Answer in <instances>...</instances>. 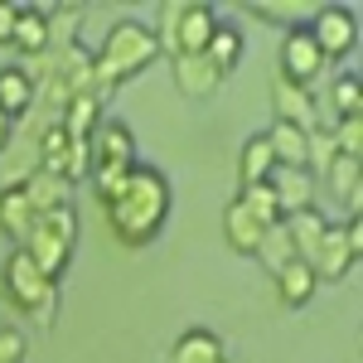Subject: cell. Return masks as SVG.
<instances>
[{
	"label": "cell",
	"mask_w": 363,
	"mask_h": 363,
	"mask_svg": "<svg viewBox=\"0 0 363 363\" xmlns=\"http://www.w3.org/2000/svg\"><path fill=\"white\" fill-rule=\"evenodd\" d=\"M97 203H102L107 228L121 247H145L160 238V228L169 218V179L155 165H136L112 189H102Z\"/></svg>",
	"instance_id": "6da1fadb"
},
{
	"label": "cell",
	"mask_w": 363,
	"mask_h": 363,
	"mask_svg": "<svg viewBox=\"0 0 363 363\" xmlns=\"http://www.w3.org/2000/svg\"><path fill=\"white\" fill-rule=\"evenodd\" d=\"M160 58V44H155V29L140 25V20H116L102 39V49L92 54V92L107 97L116 83L136 78L140 68H150Z\"/></svg>",
	"instance_id": "7a4b0ae2"
},
{
	"label": "cell",
	"mask_w": 363,
	"mask_h": 363,
	"mask_svg": "<svg viewBox=\"0 0 363 363\" xmlns=\"http://www.w3.org/2000/svg\"><path fill=\"white\" fill-rule=\"evenodd\" d=\"M150 29H155V44H160L169 58L203 54L208 39H213V29H218V15H213V5H203V0H165V5H160V25H150Z\"/></svg>",
	"instance_id": "3957f363"
},
{
	"label": "cell",
	"mask_w": 363,
	"mask_h": 363,
	"mask_svg": "<svg viewBox=\"0 0 363 363\" xmlns=\"http://www.w3.org/2000/svg\"><path fill=\"white\" fill-rule=\"evenodd\" d=\"M20 247L29 252V262H34L44 277L58 281L63 272H68V262H73V247H78V208L63 203V208H54V213H39Z\"/></svg>",
	"instance_id": "277c9868"
},
{
	"label": "cell",
	"mask_w": 363,
	"mask_h": 363,
	"mask_svg": "<svg viewBox=\"0 0 363 363\" xmlns=\"http://www.w3.org/2000/svg\"><path fill=\"white\" fill-rule=\"evenodd\" d=\"M0 291H5V301L15 310H25V315H39L44 325L54 320V301H58V281H49L34 262H29L25 247H15L5 262H0Z\"/></svg>",
	"instance_id": "5b68a950"
},
{
	"label": "cell",
	"mask_w": 363,
	"mask_h": 363,
	"mask_svg": "<svg viewBox=\"0 0 363 363\" xmlns=\"http://www.w3.org/2000/svg\"><path fill=\"white\" fill-rule=\"evenodd\" d=\"M87 160H92L87 174L97 179V194H102V189H112L121 174H131V169L140 165L131 126H126V121H102V126L92 131V140H87Z\"/></svg>",
	"instance_id": "8992f818"
},
{
	"label": "cell",
	"mask_w": 363,
	"mask_h": 363,
	"mask_svg": "<svg viewBox=\"0 0 363 363\" xmlns=\"http://www.w3.org/2000/svg\"><path fill=\"white\" fill-rule=\"evenodd\" d=\"M359 252H363L359 218H349V223H330V228H325V238H320V247H315V257H310V272H315V281H339V277L354 272Z\"/></svg>",
	"instance_id": "52a82bcc"
},
{
	"label": "cell",
	"mask_w": 363,
	"mask_h": 363,
	"mask_svg": "<svg viewBox=\"0 0 363 363\" xmlns=\"http://www.w3.org/2000/svg\"><path fill=\"white\" fill-rule=\"evenodd\" d=\"M306 29H310V39H315V49L325 54V63H339V58L354 54V44H359V10H349V5H320Z\"/></svg>",
	"instance_id": "ba28073f"
},
{
	"label": "cell",
	"mask_w": 363,
	"mask_h": 363,
	"mask_svg": "<svg viewBox=\"0 0 363 363\" xmlns=\"http://www.w3.org/2000/svg\"><path fill=\"white\" fill-rule=\"evenodd\" d=\"M320 68H330V63H325V54L315 49L310 29H306V25L286 29V39H281V78H291V83L310 87V78H315Z\"/></svg>",
	"instance_id": "9c48e42d"
},
{
	"label": "cell",
	"mask_w": 363,
	"mask_h": 363,
	"mask_svg": "<svg viewBox=\"0 0 363 363\" xmlns=\"http://www.w3.org/2000/svg\"><path fill=\"white\" fill-rule=\"evenodd\" d=\"M272 107H277V121H286V126H301V131H310V126H320V107H315V97H310V87L291 83V78H272Z\"/></svg>",
	"instance_id": "30bf717a"
},
{
	"label": "cell",
	"mask_w": 363,
	"mask_h": 363,
	"mask_svg": "<svg viewBox=\"0 0 363 363\" xmlns=\"http://www.w3.org/2000/svg\"><path fill=\"white\" fill-rule=\"evenodd\" d=\"M174 63V87L189 97V102H203V97H213L218 92V83H223V73L208 63L203 54H179V58H169Z\"/></svg>",
	"instance_id": "8fae6325"
},
{
	"label": "cell",
	"mask_w": 363,
	"mask_h": 363,
	"mask_svg": "<svg viewBox=\"0 0 363 363\" xmlns=\"http://www.w3.org/2000/svg\"><path fill=\"white\" fill-rule=\"evenodd\" d=\"M272 194H277L281 218L301 213V208H315V174L310 169H272Z\"/></svg>",
	"instance_id": "7c38bea8"
},
{
	"label": "cell",
	"mask_w": 363,
	"mask_h": 363,
	"mask_svg": "<svg viewBox=\"0 0 363 363\" xmlns=\"http://www.w3.org/2000/svg\"><path fill=\"white\" fill-rule=\"evenodd\" d=\"M15 49L25 58H39L49 44H54V20H49V10H34V5H20V25H15V39H10Z\"/></svg>",
	"instance_id": "4fadbf2b"
},
{
	"label": "cell",
	"mask_w": 363,
	"mask_h": 363,
	"mask_svg": "<svg viewBox=\"0 0 363 363\" xmlns=\"http://www.w3.org/2000/svg\"><path fill=\"white\" fill-rule=\"evenodd\" d=\"M34 218H39V213L29 208L25 189H20V184H5V189H0V233L20 247L29 238V228H34Z\"/></svg>",
	"instance_id": "5bb4252c"
},
{
	"label": "cell",
	"mask_w": 363,
	"mask_h": 363,
	"mask_svg": "<svg viewBox=\"0 0 363 363\" xmlns=\"http://www.w3.org/2000/svg\"><path fill=\"white\" fill-rule=\"evenodd\" d=\"M262 233H267V228L257 223V218H252L238 199L223 208V238H228V247L238 252V257H257V247H262Z\"/></svg>",
	"instance_id": "9a60e30c"
},
{
	"label": "cell",
	"mask_w": 363,
	"mask_h": 363,
	"mask_svg": "<svg viewBox=\"0 0 363 363\" xmlns=\"http://www.w3.org/2000/svg\"><path fill=\"white\" fill-rule=\"evenodd\" d=\"M39 169L54 174V179H68V169H73V136L63 131V121L44 126V136H39Z\"/></svg>",
	"instance_id": "2e32d148"
},
{
	"label": "cell",
	"mask_w": 363,
	"mask_h": 363,
	"mask_svg": "<svg viewBox=\"0 0 363 363\" xmlns=\"http://www.w3.org/2000/svg\"><path fill=\"white\" fill-rule=\"evenodd\" d=\"M20 189H25V199H29L34 213H54V208H63V203H73V184L44 174V169H34L29 179H20Z\"/></svg>",
	"instance_id": "e0dca14e"
},
{
	"label": "cell",
	"mask_w": 363,
	"mask_h": 363,
	"mask_svg": "<svg viewBox=\"0 0 363 363\" xmlns=\"http://www.w3.org/2000/svg\"><path fill=\"white\" fill-rule=\"evenodd\" d=\"M223 339L213 330H184L169 349V363H223Z\"/></svg>",
	"instance_id": "ac0fdd59"
},
{
	"label": "cell",
	"mask_w": 363,
	"mask_h": 363,
	"mask_svg": "<svg viewBox=\"0 0 363 363\" xmlns=\"http://www.w3.org/2000/svg\"><path fill=\"white\" fill-rule=\"evenodd\" d=\"M34 97H39V83L29 78L25 68H0V112L10 116H25L34 107Z\"/></svg>",
	"instance_id": "d6986e66"
},
{
	"label": "cell",
	"mask_w": 363,
	"mask_h": 363,
	"mask_svg": "<svg viewBox=\"0 0 363 363\" xmlns=\"http://www.w3.org/2000/svg\"><path fill=\"white\" fill-rule=\"evenodd\" d=\"M286 233H291V242H296V262H310L315 247H320V238H325V228L330 218L320 213V208H301V213H291V218H281Z\"/></svg>",
	"instance_id": "ffe728a7"
},
{
	"label": "cell",
	"mask_w": 363,
	"mask_h": 363,
	"mask_svg": "<svg viewBox=\"0 0 363 363\" xmlns=\"http://www.w3.org/2000/svg\"><path fill=\"white\" fill-rule=\"evenodd\" d=\"M315 272H310V262H286L277 272V296H281V306H291V310H301L315 301Z\"/></svg>",
	"instance_id": "44dd1931"
},
{
	"label": "cell",
	"mask_w": 363,
	"mask_h": 363,
	"mask_svg": "<svg viewBox=\"0 0 363 363\" xmlns=\"http://www.w3.org/2000/svg\"><path fill=\"white\" fill-rule=\"evenodd\" d=\"M272 169H277V155H272L267 136H247V140H242V155H238V179H242V189L267 184Z\"/></svg>",
	"instance_id": "7402d4cb"
},
{
	"label": "cell",
	"mask_w": 363,
	"mask_h": 363,
	"mask_svg": "<svg viewBox=\"0 0 363 363\" xmlns=\"http://www.w3.org/2000/svg\"><path fill=\"white\" fill-rule=\"evenodd\" d=\"M242 49H247V39H242V29L228 25V20H218V29H213V39H208V49H203V58L218 68V73H233L238 63H242Z\"/></svg>",
	"instance_id": "603a6c76"
},
{
	"label": "cell",
	"mask_w": 363,
	"mask_h": 363,
	"mask_svg": "<svg viewBox=\"0 0 363 363\" xmlns=\"http://www.w3.org/2000/svg\"><path fill=\"white\" fill-rule=\"evenodd\" d=\"M267 145H272V155H277V169H306V131H301V126L277 121V126L267 131Z\"/></svg>",
	"instance_id": "cb8c5ba5"
},
{
	"label": "cell",
	"mask_w": 363,
	"mask_h": 363,
	"mask_svg": "<svg viewBox=\"0 0 363 363\" xmlns=\"http://www.w3.org/2000/svg\"><path fill=\"white\" fill-rule=\"evenodd\" d=\"M335 160H339V150H335V131H330V121L310 126V131H306V169L325 179V169L335 165Z\"/></svg>",
	"instance_id": "d4e9b609"
},
{
	"label": "cell",
	"mask_w": 363,
	"mask_h": 363,
	"mask_svg": "<svg viewBox=\"0 0 363 363\" xmlns=\"http://www.w3.org/2000/svg\"><path fill=\"white\" fill-rule=\"evenodd\" d=\"M257 262L277 277L286 262H296V242H291V233H286V223H272L267 233H262V247H257Z\"/></svg>",
	"instance_id": "484cf974"
},
{
	"label": "cell",
	"mask_w": 363,
	"mask_h": 363,
	"mask_svg": "<svg viewBox=\"0 0 363 363\" xmlns=\"http://www.w3.org/2000/svg\"><path fill=\"white\" fill-rule=\"evenodd\" d=\"M325 184L335 189L349 208H359V160H349V155H339L335 165L325 169Z\"/></svg>",
	"instance_id": "4316f807"
},
{
	"label": "cell",
	"mask_w": 363,
	"mask_h": 363,
	"mask_svg": "<svg viewBox=\"0 0 363 363\" xmlns=\"http://www.w3.org/2000/svg\"><path fill=\"white\" fill-rule=\"evenodd\" d=\"M330 131H335V150H339V155L363 160V112L335 116V121H330Z\"/></svg>",
	"instance_id": "83f0119b"
},
{
	"label": "cell",
	"mask_w": 363,
	"mask_h": 363,
	"mask_svg": "<svg viewBox=\"0 0 363 363\" xmlns=\"http://www.w3.org/2000/svg\"><path fill=\"white\" fill-rule=\"evenodd\" d=\"M238 203L247 208L252 218L262 228H272V223H281V208H277V194H272V184H252V189H242L238 194Z\"/></svg>",
	"instance_id": "f1b7e54d"
},
{
	"label": "cell",
	"mask_w": 363,
	"mask_h": 363,
	"mask_svg": "<svg viewBox=\"0 0 363 363\" xmlns=\"http://www.w3.org/2000/svg\"><path fill=\"white\" fill-rule=\"evenodd\" d=\"M330 107H335V116L363 112V83H359V73H339V78H335V87H330Z\"/></svg>",
	"instance_id": "f546056e"
},
{
	"label": "cell",
	"mask_w": 363,
	"mask_h": 363,
	"mask_svg": "<svg viewBox=\"0 0 363 363\" xmlns=\"http://www.w3.org/2000/svg\"><path fill=\"white\" fill-rule=\"evenodd\" d=\"M252 10H257V20H281V25L296 29V20L306 15L310 5H277V0H262V5H252Z\"/></svg>",
	"instance_id": "4dcf8cb0"
},
{
	"label": "cell",
	"mask_w": 363,
	"mask_h": 363,
	"mask_svg": "<svg viewBox=\"0 0 363 363\" xmlns=\"http://www.w3.org/2000/svg\"><path fill=\"white\" fill-rule=\"evenodd\" d=\"M29 354V344L20 330H0V363H25Z\"/></svg>",
	"instance_id": "1f68e13d"
},
{
	"label": "cell",
	"mask_w": 363,
	"mask_h": 363,
	"mask_svg": "<svg viewBox=\"0 0 363 363\" xmlns=\"http://www.w3.org/2000/svg\"><path fill=\"white\" fill-rule=\"evenodd\" d=\"M15 25H20V5L0 0V44H10V39H15Z\"/></svg>",
	"instance_id": "d6a6232c"
},
{
	"label": "cell",
	"mask_w": 363,
	"mask_h": 363,
	"mask_svg": "<svg viewBox=\"0 0 363 363\" xmlns=\"http://www.w3.org/2000/svg\"><path fill=\"white\" fill-rule=\"evenodd\" d=\"M10 131H15V121H10V116L0 112V155H5V150H10Z\"/></svg>",
	"instance_id": "836d02e7"
},
{
	"label": "cell",
	"mask_w": 363,
	"mask_h": 363,
	"mask_svg": "<svg viewBox=\"0 0 363 363\" xmlns=\"http://www.w3.org/2000/svg\"><path fill=\"white\" fill-rule=\"evenodd\" d=\"M223 363H228V359H223Z\"/></svg>",
	"instance_id": "e575fe53"
}]
</instances>
